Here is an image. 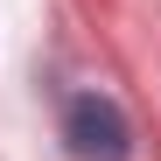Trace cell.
<instances>
[{
  "label": "cell",
  "mask_w": 161,
  "mask_h": 161,
  "mask_svg": "<svg viewBox=\"0 0 161 161\" xmlns=\"http://www.w3.org/2000/svg\"><path fill=\"white\" fill-rule=\"evenodd\" d=\"M63 140H70L77 161H126L133 154V126L105 91H84V98L63 105Z\"/></svg>",
  "instance_id": "6da1fadb"
}]
</instances>
